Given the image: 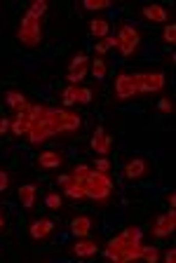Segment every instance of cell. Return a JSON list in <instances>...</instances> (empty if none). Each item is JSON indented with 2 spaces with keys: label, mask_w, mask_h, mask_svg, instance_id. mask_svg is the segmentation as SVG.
Listing matches in <instances>:
<instances>
[{
  "label": "cell",
  "mask_w": 176,
  "mask_h": 263,
  "mask_svg": "<svg viewBox=\"0 0 176 263\" xmlns=\"http://www.w3.org/2000/svg\"><path fill=\"white\" fill-rule=\"evenodd\" d=\"M141 258H146V261H148V263H155V261H158V258H160L158 247H143Z\"/></svg>",
  "instance_id": "603a6c76"
},
{
  "label": "cell",
  "mask_w": 176,
  "mask_h": 263,
  "mask_svg": "<svg viewBox=\"0 0 176 263\" xmlns=\"http://www.w3.org/2000/svg\"><path fill=\"white\" fill-rule=\"evenodd\" d=\"M89 146H92L94 153H99V155H106L110 153V146H113V137H108L104 132V127H96V132H94V137L92 141H89Z\"/></svg>",
  "instance_id": "30bf717a"
},
{
  "label": "cell",
  "mask_w": 176,
  "mask_h": 263,
  "mask_svg": "<svg viewBox=\"0 0 176 263\" xmlns=\"http://www.w3.org/2000/svg\"><path fill=\"white\" fill-rule=\"evenodd\" d=\"M115 38H118V49H120V54L127 57V59H129V57L139 49V45H141V33H139V28L132 26V24H122Z\"/></svg>",
  "instance_id": "277c9868"
},
{
  "label": "cell",
  "mask_w": 176,
  "mask_h": 263,
  "mask_svg": "<svg viewBox=\"0 0 176 263\" xmlns=\"http://www.w3.org/2000/svg\"><path fill=\"white\" fill-rule=\"evenodd\" d=\"M134 78V89L136 94H155L165 87V73L153 71V73H132Z\"/></svg>",
  "instance_id": "5b68a950"
},
{
  "label": "cell",
  "mask_w": 176,
  "mask_h": 263,
  "mask_svg": "<svg viewBox=\"0 0 176 263\" xmlns=\"http://www.w3.org/2000/svg\"><path fill=\"white\" fill-rule=\"evenodd\" d=\"M7 186H10V174H7V172H3V170H0V193H3V191H7Z\"/></svg>",
  "instance_id": "f1b7e54d"
},
{
  "label": "cell",
  "mask_w": 176,
  "mask_h": 263,
  "mask_svg": "<svg viewBox=\"0 0 176 263\" xmlns=\"http://www.w3.org/2000/svg\"><path fill=\"white\" fill-rule=\"evenodd\" d=\"M80 186L85 191V197H92L94 202H108L110 193H113V181L108 179V174H101L96 170H89L85 176H80Z\"/></svg>",
  "instance_id": "6da1fadb"
},
{
  "label": "cell",
  "mask_w": 176,
  "mask_h": 263,
  "mask_svg": "<svg viewBox=\"0 0 176 263\" xmlns=\"http://www.w3.org/2000/svg\"><path fill=\"white\" fill-rule=\"evenodd\" d=\"M89 230H92V219L89 216H77L71 221V233L75 237H87Z\"/></svg>",
  "instance_id": "e0dca14e"
},
{
  "label": "cell",
  "mask_w": 176,
  "mask_h": 263,
  "mask_svg": "<svg viewBox=\"0 0 176 263\" xmlns=\"http://www.w3.org/2000/svg\"><path fill=\"white\" fill-rule=\"evenodd\" d=\"M141 14H143L146 22H153V24H165L167 22V12H165V7H160V5H146L141 10Z\"/></svg>",
  "instance_id": "2e32d148"
},
{
  "label": "cell",
  "mask_w": 176,
  "mask_h": 263,
  "mask_svg": "<svg viewBox=\"0 0 176 263\" xmlns=\"http://www.w3.org/2000/svg\"><path fill=\"white\" fill-rule=\"evenodd\" d=\"M87 71H89V59L83 54V52H77V54L71 59V64H68V76H66L68 82H71V85H77V82L87 76Z\"/></svg>",
  "instance_id": "52a82bcc"
},
{
  "label": "cell",
  "mask_w": 176,
  "mask_h": 263,
  "mask_svg": "<svg viewBox=\"0 0 176 263\" xmlns=\"http://www.w3.org/2000/svg\"><path fill=\"white\" fill-rule=\"evenodd\" d=\"M45 115L54 122L56 134H61V132H77L83 127V118L66 108H45Z\"/></svg>",
  "instance_id": "3957f363"
},
{
  "label": "cell",
  "mask_w": 176,
  "mask_h": 263,
  "mask_svg": "<svg viewBox=\"0 0 176 263\" xmlns=\"http://www.w3.org/2000/svg\"><path fill=\"white\" fill-rule=\"evenodd\" d=\"M113 47H118V38H108V35H106V38H101L99 43L94 45V49H96V54H99V57H104L106 52H108V49H113Z\"/></svg>",
  "instance_id": "ffe728a7"
},
{
  "label": "cell",
  "mask_w": 176,
  "mask_h": 263,
  "mask_svg": "<svg viewBox=\"0 0 176 263\" xmlns=\"http://www.w3.org/2000/svg\"><path fill=\"white\" fill-rule=\"evenodd\" d=\"M165 261L167 263H174L176 261V249H167V252H165Z\"/></svg>",
  "instance_id": "4dcf8cb0"
},
{
  "label": "cell",
  "mask_w": 176,
  "mask_h": 263,
  "mask_svg": "<svg viewBox=\"0 0 176 263\" xmlns=\"http://www.w3.org/2000/svg\"><path fill=\"white\" fill-rule=\"evenodd\" d=\"M174 228H176V212L169 209L167 214L158 216V221H155V226H153V235L155 237H169L171 233H174Z\"/></svg>",
  "instance_id": "ba28073f"
},
{
  "label": "cell",
  "mask_w": 176,
  "mask_h": 263,
  "mask_svg": "<svg viewBox=\"0 0 176 263\" xmlns=\"http://www.w3.org/2000/svg\"><path fill=\"white\" fill-rule=\"evenodd\" d=\"M52 230H54V221H52V219H38V221H33V223H31L28 233H31V237H33V240H47Z\"/></svg>",
  "instance_id": "7c38bea8"
},
{
  "label": "cell",
  "mask_w": 176,
  "mask_h": 263,
  "mask_svg": "<svg viewBox=\"0 0 176 263\" xmlns=\"http://www.w3.org/2000/svg\"><path fill=\"white\" fill-rule=\"evenodd\" d=\"M115 94L120 101H127V99L136 97V89H134V78L129 73H120L115 78Z\"/></svg>",
  "instance_id": "9c48e42d"
},
{
  "label": "cell",
  "mask_w": 176,
  "mask_h": 263,
  "mask_svg": "<svg viewBox=\"0 0 176 263\" xmlns=\"http://www.w3.org/2000/svg\"><path fill=\"white\" fill-rule=\"evenodd\" d=\"M89 71H92V76L96 78V80H101V78L106 76V71H108V68H106V61L101 59V57H96V59L89 64Z\"/></svg>",
  "instance_id": "44dd1931"
},
{
  "label": "cell",
  "mask_w": 176,
  "mask_h": 263,
  "mask_svg": "<svg viewBox=\"0 0 176 263\" xmlns=\"http://www.w3.org/2000/svg\"><path fill=\"white\" fill-rule=\"evenodd\" d=\"M92 89L89 87H80V85H68L61 92V104L64 106H73V104H92Z\"/></svg>",
  "instance_id": "8992f818"
},
{
  "label": "cell",
  "mask_w": 176,
  "mask_h": 263,
  "mask_svg": "<svg viewBox=\"0 0 176 263\" xmlns=\"http://www.w3.org/2000/svg\"><path fill=\"white\" fill-rule=\"evenodd\" d=\"M150 172L148 167V160H143V158H134L129 160V162L125 164V176L129 181H136V179H143V176Z\"/></svg>",
  "instance_id": "8fae6325"
},
{
  "label": "cell",
  "mask_w": 176,
  "mask_h": 263,
  "mask_svg": "<svg viewBox=\"0 0 176 263\" xmlns=\"http://www.w3.org/2000/svg\"><path fill=\"white\" fill-rule=\"evenodd\" d=\"M94 170L101 172V174H108L110 162H108V160H96V162H94Z\"/></svg>",
  "instance_id": "83f0119b"
},
{
  "label": "cell",
  "mask_w": 176,
  "mask_h": 263,
  "mask_svg": "<svg viewBox=\"0 0 176 263\" xmlns=\"http://www.w3.org/2000/svg\"><path fill=\"white\" fill-rule=\"evenodd\" d=\"M71 252L75 254V256H80V258H87V256H94V254L99 252V247L94 245V242H89V240H80V242L73 245Z\"/></svg>",
  "instance_id": "ac0fdd59"
},
{
  "label": "cell",
  "mask_w": 176,
  "mask_h": 263,
  "mask_svg": "<svg viewBox=\"0 0 176 263\" xmlns=\"http://www.w3.org/2000/svg\"><path fill=\"white\" fill-rule=\"evenodd\" d=\"M158 108H160V113H165V115H171L174 113V101H171V99H160L158 101Z\"/></svg>",
  "instance_id": "d4e9b609"
},
{
  "label": "cell",
  "mask_w": 176,
  "mask_h": 263,
  "mask_svg": "<svg viewBox=\"0 0 176 263\" xmlns=\"http://www.w3.org/2000/svg\"><path fill=\"white\" fill-rule=\"evenodd\" d=\"M17 40L26 49L38 47L40 40H43V22H40V16H35L33 12H26L22 16V24L17 28Z\"/></svg>",
  "instance_id": "7a4b0ae2"
},
{
  "label": "cell",
  "mask_w": 176,
  "mask_h": 263,
  "mask_svg": "<svg viewBox=\"0 0 176 263\" xmlns=\"http://www.w3.org/2000/svg\"><path fill=\"white\" fill-rule=\"evenodd\" d=\"M45 204H47V209H61V204H64V200H61L59 193H47L45 195Z\"/></svg>",
  "instance_id": "7402d4cb"
},
{
  "label": "cell",
  "mask_w": 176,
  "mask_h": 263,
  "mask_svg": "<svg viewBox=\"0 0 176 263\" xmlns=\"http://www.w3.org/2000/svg\"><path fill=\"white\" fill-rule=\"evenodd\" d=\"M28 12H33L35 16H43L45 12H47V3H45V0H35V3H31Z\"/></svg>",
  "instance_id": "484cf974"
},
{
  "label": "cell",
  "mask_w": 176,
  "mask_h": 263,
  "mask_svg": "<svg viewBox=\"0 0 176 263\" xmlns=\"http://www.w3.org/2000/svg\"><path fill=\"white\" fill-rule=\"evenodd\" d=\"M5 104L12 108V113H26L28 108H31V104L26 101V97H24L22 92H7L5 94Z\"/></svg>",
  "instance_id": "5bb4252c"
},
{
  "label": "cell",
  "mask_w": 176,
  "mask_h": 263,
  "mask_svg": "<svg viewBox=\"0 0 176 263\" xmlns=\"http://www.w3.org/2000/svg\"><path fill=\"white\" fill-rule=\"evenodd\" d=\"M35 195H38V186L35 183H26V186H19V200H22L24 209L31 212L35 204Z\"/></svg>",
  "instance_id": "9a60e30c"
},
{
  "label": "cell",
  "mask_w": 176,
  "mask_h": 263,
  "mask_svg": "<svg viewBox=\"0 0 176 263\" xmlns=\"http://www.w3.org/2000/svg\"><path fill=\"white\" fill-rule=\"evenodd\" d=\"M5 228V216H3V212H0V230Z\"/></svg>",
  "instance_id": "d6a6232c"
},
{
  "label": "cell",
  "mask_w": 176,
  "mask_h": 263,
  "mask_svg": "<svg viewBox=\"0 0 176 263\" xmlns=\"http://www.w3.org/2000/svg\"><path fill=\"white\" fill-rule=\"evenodd\" d=\"M38 164L43 170H59L64 164V155L59 151H45V153L38 155Z\"/></svg>",
  "instance_id": "4fadbf2b"
},
{
  "label": "cell",
  "mask_w": 176,
  "mask_h": 263,
  "mask_svg": "<svg viewBox=\"0 0 176 263\" xmlns=\"http://www.w3.org/2000/svg\"><path fill=\"white\" fill-rule=\"evenodd\" d=\"M10 125H12V122L7 120V118H0V137H3V134L10 129Z\"/></svg>",
  "instance_id": "f546056e"
},
{
  "label": "cell",
  "mask_w": 176,
  "mask_h": 263,
  "mask_svg": "<svg viewBox=\"0 0 176 263\" xmlns=\"http://www.w3.org/2000/svg\"><path fill=\"white\" fill-rule=\"evenodd\" d=\"M165 43L174 45L176 43V24H167L165 26Z\"/></svg>",
  "instance_id": "4316f807"
},
{
  "label": "cell",
  "mask_w": 176,
  "mask_h": 263,
  "mask_svg": "<svg viewBox=\"0 0 176 263\" xmlns=\"http://www.w3.org/2000/svg\"><path fill=\"white\" fill-rule=\"evenodd\" d=\"M110 31V24L106 19H92L89 22V33H92L94 38H106Z\"/></svg>",
  "instance_id": "d6986e66"
},
{
  "label": "cell",
  "mask_w": 176,
  "mask_h": 263,
  "mask_svg": "<svg viewBox=\"0 0 176 263\" xmlns=\"http://www.w3.org/2000/svg\"><path fill=\"white\" fill-rule=\"evenodd\" d=\"M110 7L108 0H85V10H106Z\"/></svg>",
  "instance_id": "cb8c5ba5"
},
{
  "label": "cell",
  "mask_w": 176,
  "mask_h": 263,
  "mask_svg": "<svg viewBox=\"0 0 176 263\" xmlns=\"http://www.w3.org/2000/svg\"><path fill=\"white\" fill-rule=\"evenodd\" d=\"M167 202H169V209H174V204H176V193H169Z\"/></svg>",
  "instance_id": "1f68e13d"
}]
</instances>
